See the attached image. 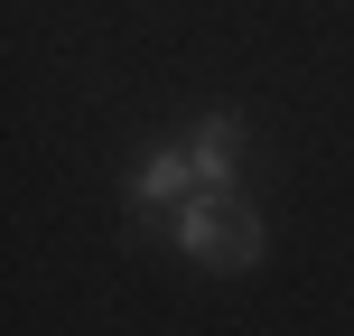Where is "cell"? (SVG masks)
<instances>
[{
	"instance_id": "obj_1",
	"label": "cell",
	"mask_w": 354,
	"mask_h": 336,
	"mask_svg": "<svg viewBox=\"0 0 354 336\" xmlns=\"http://www.w3.org/2000/svg\"><path fill=\"white\" fill-rule=\"evenodd\" d=\"M168 243L187 252L196 271H252L261 243H270V224H261V206H252L243 187H196V196L168 206Z\"/></svg>"
},
{
	"instance_id": "obj_2",
	"label": "cell",
	"mask_w": 354,
	"mask_h": 336,
	"mask_svg": "<svg viewBox=\"0 0 354 336\" xmlns=\"http://www.w3.org/2000/svg\"><path fill=\"white\" fill-rule=\"evenodd\" d=\"M177 196H196V159H187V141H177V150H149V159L131 168V215H159V206H177Z\"/></svg>"
},
{
	"instance_id": "obj_3",
	"label": "cell",
	"mask_w": 354,
	"mask_h": 336,
	"mask_svg": "<svg viewBox=\"0 0 354 336\" xmlns=\"http://www.w3.org/2000/svg\"><path fill=\"white\" fill-rule=\"evenodd\" d=\"M187 159H196V187H233V159H243V112H205L187 131Z\"/></svg>"
}]
</instances>
